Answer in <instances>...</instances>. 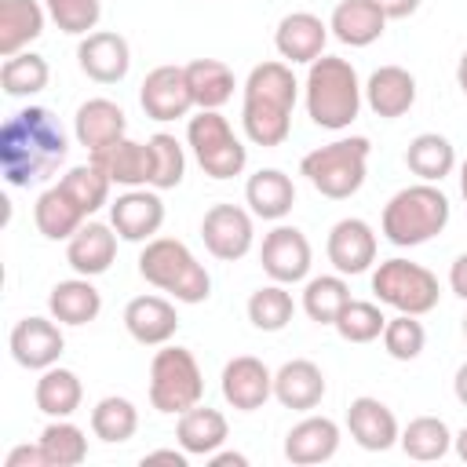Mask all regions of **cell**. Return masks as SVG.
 Here are the masks:
<instances>
[{
    "instance_id": "cell-1",
    "label": "cell",
    "mask_w": 467,
    "mask_h": 467,
    "mask_svg": "<svg viewBox=\"0 0 467 467\" xmlns=\"http://www.w3.org/2000/svg\"><path fill=\"white\" fill-rule=\"evenodd\" d=\"M69 139L47 106H26L0 128V171L7 186H33L58 171Z\"/></svg>"
},
{
    "instance_id": "cell-2",
    "label": "cell",
    "mask_w": 467,
    "mask_h": 467,
    "mask_svg": "<svg viewBox=\"0 0 467 467\" xmlns=\"http://www.w3.org/2000/svg\"><path fill=\"white\" fill-rule=\"evenodd\" d=\"M299 99V84L285 58H270L252 66L244 80L241 128L255 146H281L292 131V109Z\"/></svg>"
},
{
    "instance_id": "cell-3",
    "label": "cell",
    "mask_w": 467,
    "mask_h": 467,
    "mask_svg": "<svg viewBox=\"0 0 467 467\" xmlns=\"http://www.w3.org/2000/svg\"><path fill=\"white\" fill-rule=\"evenodd\" d=\"M306 113L317 128H328V131H343L358 120L361 113V99H365V88L358 80V69L347 62V58H336V55H321L310 62L306 69Z\"/></svg>"
},
{
    "instance_id": "cell-4",
    "label": "cell",
    "mask_w": 467,
    "mask_h": 467,
    "mask_svg": "<svg viewBox=\"0 0 467 467\" xmlns=\"http://www.w3.org/2000/svg\"><path fill=\"white\" fill-rule=\"evenodd\" d=\"M449 215H452V204L438 190V182H412L383 204L379 226L390 244L416 248V244H427L431 237H438L449 226Z\"/></svg>"
},
{
    "instance_id": "cell-5",
    "label": "cell",
    "mask_w": 467,
    "mask_h": 467,
    "mask_svg": "<svg viewBox=\"0 0 467 467\" xmlns=\"http://www.w3.org/2000/svg\"><path fill=\"white\" fill-rule=\"evenodd\" d=\"M139 274L146 285L175 296L179 303H204L212 296V277L197 255L179 237H153L139 252Z\"/></svg>"
},
{
    "instance_id": "cell-6",
    "label": "cell",
    "mask_w": 467,
    "mask_h": 467,
    "mask_svg": "<svg viewBox=\"0 0 467 467\" xmlns=\"http://www.w3.org/2000/svg\"><path fill=\"white\" fill-rule=\"evenodd\" d=\"M368 153L372 142L365 135H350V139H336L328 146L310 150L299 161V175H306V182L328 197V201H347L365 186L368 175Z\"/></svg>"
},
{
    "instance_id": "cell-7",
    "label": "cell",
    "mask_w": 467,
    "mask_h": 467,
    "mask_svg": "<svg viewBox=\"0 0 467 467\" xmlns=\"http://www.w3.org/2000/svg\"><path fill=\"white\" fill-rule=\"evenodd\" d=\"M204 398V376L186 347H161L150 361V405L164 416H179Z\"/></svg>"
},
{
    "instance_id": "cell-8",
    "label": "cell",
    "mask_w": 467,
    "mask_h": 467,
    "mask_svg": "<svg viewBox=\"0 0 467 467\" xmlns=\"http://www.w3.org/2000/svg\"><path fill=\"white\" fill-rule=\"evenodd\" d=\"M186 142H190V150H193V157L208 179H234L248 164L244 142L234 135L230 120L219 109H201L197 117H190Z\"/></svg>"
},
{
    "instance_id": "cell-9",
    "label": "cell",
    "mask_w": 467,
    "mask_h": 467,
    "mask_svg": "<svg viewBox=\"0 0 467 467\" xmlns=\"http://www.w3.org/2000/svg\"><path fill=\"white\" fill-rule=\"evenodd\" d=\"M372 292L379 303L394 306L398 314H431L441 299V288H438V277L412 263V259H383L372 274Z\"/></svg>"
},
{
    "instance_id": "cell-10",
    "label": "cell",
    "mask_w": 467,
    "mask_h": 467,
    "mask_svg": "<svg viewBox=\"0 0 467 467\" xmlns=\"http://www.w3.org/2000/svg\"><path fill=\"white\" fill-rule=\"evenodd\" d=\"M201 241L223 263L244 259L252 252V244H255L252 212H244L237 204H212L204 212V219H201Z\"/></svg>"
},
{
    "instance_id": "cell-11",
    "label": "cell",
    "mask_w": 467,
    "mask_h": 467,
    "mask_svg": "<svg viewBox=\"0 0 467 467\" xmlns=\"http://www.w3.org/2000/svg\"><path fill=\"white\" fill-rule=\"evenodd\" d=\"M310 259H314V252H310V241H306V234H303L299 226L281 223V226H274V230L263 237L259 263H263L266 277L277 281V285L306 281Z\"/></svg>"
},
{
    "instance_id": "cell-12",
    "label": "cell",
    "mask_w": 467,
    "mask_h": 467,
    "mask_svg": "<svg viewBox=\"0 0 467 467\" xmlns=\"http://www.w3.org/2000/svg\"><path fill=\"white\" fill-rule=\"evenodd\" d=\"M109 226L117 230L120 241L146 244V241H153L157 230L164 226V201L157 197V190H146V186L124 190V193L109 204Z\"/></svg>"
},
{
    "instance_id": "cell-13",
    "label": "cell",
    "mask_w": 467,
    "mask_h": 467,
    "mask_svg": "<svg viewBox=\"0 0 467 467\" xmlns=\"http://www.w3.org/2000/svg\"><path fill=\"white\" fill-rule=\"evenodd\" d=\"M11 358L22 365V368H33V372H44L51 365H58L62 350H66V336L58 328L55 317H22L15 328H11Z\"/></svg>"
},
{
    "instance_id": "cell-14",
    "label": "cell",
    "mask_w": 467,
    "mask_h": 467,
    "mask_svg": "<svg viewBox=\"0 0 467 467\" xmlns=\"http://www.w3.org/2000/svg\"><path fill=\"white\" fill-rule=\"evenodd\" d=\"M219 387H223V398L230 409L237 412H255L266 405V398H274V372L252 358V354H237L223 365V376H219Z\"/></svg>"
},
{
    "instance_id": "cell-15",
    "label": "cell",
    "mask_w": 467,
    "mask_h": 467,
    "mask_svg": "<svg viewBox=\"0 0 467 467\" xmlns=\"http://www.w3.org/2000/svg\"><path fill=\"white\" fill-rule=\"evenodd\" d=\"M139 102L150 120H179L193 109V95L186 84V66H157L146 73L139 88Z\"/></svg>"
},
{
    "instance_id": "cell-16",
    "label": "cell",
    "mask_w": 467,
    "mask_h": 467,
    "mask_svg": "<svg viewBox=\"0 0 467 467\" xmlns=\"http://www.w3.org/2000/svg\"><path fill=\"white\" fill-rule=\"evenodd\" d=\"M325 255L336 266V274H343V277L365 274L376 263V230L365 219H354V215L350 219H339L328 230Z\"/></svg>"
},
{
    "instance_id": "cell-17",
    "label": "cell",
    "mask_w": 467,
    "mask_h": 467,
    "mask_svg": "<svg viewBox=\"0 0 467 467\" xmlns=\"http://www.w3.org/2000/svg\"><path fill=\"white\" fill-rule=\"evenodd\" d=\"M77 62H80V73L91 77L95 84H117L131 69V47L120 33L95 29L77 44Z\"/></svg>"
},
{
    "instance_id": "cell-18",
    "label": "cell",
    "mask_w": 467,
    "mask_h": 467,
    "mask_svg": "<svg viewBox=\"0 0 467 467\" xmlns=\"http://www.w3.org/2000/svg\"><path fill=\"white\" fill-rule=\"evenodd\" d=\"M91 164L113 182V186H124V190H135V186H150L153 179V153H150V142H135V139H117L102 150L91 153Z\"/></svg>"
},
{
    "instance_id": "cell-19",
    "label": "cell",
    "mask_w": 467,
    "mask_h": 467,
    "mask_svg": "<svg viewBox=\"0 0 467 467\" xmlns=\"http://www.w3.org/2000/svg\"><path fill=\"white\" fill-rule=\"evenodd\" d=\"M325 40H328V22H321L310 11H292L274 29V47L288 66H296V62L310 66L314 58H321Z\"/></svg>"
},
{
    "instance_id": "cell-20",
    "label": "cell",
    "mask_w": 467,
    "mask_h": 467,
    "mask_svg": "<svg viewBox=\"0 0 467 467\" xmlns=\"http://www.w3.org/2000/svg\"><path fill=\"white\" fill-rule=\"evenodd\" d=\"M347 431L368 452H387L401 438L398 416L379 398H368V394H361V398L350 401V409H347Z\"/></svg>"
},
{
    "instance_id": "cell-21",
    "label": "cell",
    "mask_w": 467,
    "mask_h": 467,
    "mask_svg": "<svg viewBox=\"0 0 467 467\" xmlns=\"http://www.w3.org/2000/svg\"><path fill=\"white\" fill-rule=\"evenodd\" d=\"M117 259V230L109 223H84L69 241H66V263L80 277H99L113 266Z\"/></svg>"
},
{
    "instance_id": "cell-22",
    "label": "cell",
    "mask_w": 467,
    "mask_h": 467,
    "mask_svg": "<svg viewBox=\"0 0 467 467\" xmlns=\"http://www.w3.org/2000/svg\"><path fill=\"white\" fill-rule=\"evenodd\" d=\"M124 328L142 347H164L179 332V314L164 296H135L124 306Z\"/></svg>"
},
{
    "instance_id": "cell-23",
    "label": "cell",
    "mask_w": 467,
    "mask_h": 467,
    "mask_svg": "<svg viewBox=\"0 0 467 467\" xmlns=\"http://www.w3.org/2000/svg\"><path fill=\"white\" fill-rule=\"evenodd\" d=\"M339 449V423L328 416H303L288 434H285V460L296 467L325 463Z\"/></svg>"
},
{
    "instance_id": "cell-24",
    "label": "cell",
    "mask_w": 467,
    "mask_h": 467,
    "mask_svg": "<svg viewBox=\"0 0 467 467\" xmlns=\"http://www.w3.org/2000/svg\"><path fill=\"white\" fill-rule=\"evenodd\" d=\"M73 135L88 153H95V150L128 135V117L113 99H88V102L77 106Z\"/></svg>"
},
{
    "instance_id": "cell-25",
    "label": "cell",
    "mask_w": 467,
    "mask_h": 467,
    "mask_svg": "<svg viewBox=\"0 0 467 467\" xmlns=\"http://www.w3.org/2000/svg\"><path fill=\"white\" fill-rule=\"evenodd\" d=\"M274 398L285 409L310 412L325 398V372L310 358H292L274 372Z\"/></svg>"
},
{
    "instance_id": "cell-26",
    "label": "cell",
    "mask_w": 467,
    "mask_h": 467,
    "mask_svg": "<svg viewBox=\"0 0 467 467\" xmlns=\"http://www.w3.org/2000/svg\"><path fill=\"white\" fill-rule=\"evenodd\" d=\"M365 102L376 117L394 120L405 117L416 102V77L401 66H379L368 80H365Z\"/></svg>"
},
{
    "instance_id": "cell-27",
    "label": "cell",
    "mask_w": 467,
    "mask_h": 467,
    "mask_svg": "<svg viewBox=\"0 0 467 467\" xmlns=\"http://www.w3.org/2000/svg\"><path fill=\"white\" fill-rule=\"evenodd\" d=\"M328 29L339 44L347 47H368L383 36L387 29V15L372 4V0H339L332 7V18H328Z\"/></svg>"
},
{
    "instance_id": "cell-28",
    "label": "cell",
    "mask_w": 467,
    "mask_h": 467,
    "mask_svg": "<svg viewBox=\"0 0 467 467\" xmlns=\"http://www.w3.org/2000/svg\"><path fill=\"white\" fill-rule=\"evenodd\" d=\"M244 201H248V212L255 219L281 223L296 204V182L281 168H259L244 182Z\"/></svg>"
},
{
    "instance_id": "cell-29",
    "label": "cell",
    "mask_w": 467,
    "mask_h": 467,
    "mask_svg": "<svg viewBox=\"0 0 467 467\" xmlns=\"http://www.w3.org/2000/svg\"><path fill=\"white\" fill-rule=\"evenodd\" d=\"M47 7L36 0H0V58L29 51V44L44 33Z\"/></svg>"
},
{
    "instance_id": "cell-30",
    "label": "cell",
    "mask_w": 467,
    "mask_h": 467,
    "mask_svg": "<svg viewBox=\"0 0 467 467\" xmlns=\"http://www.w3.org/2000/svg\"><path fill=\"white\" fill-rule=\"evenodd\" d=\"M230 434V423L219 409H208V405H193L186 412H179V423H175V441L190 452V456H212L215 449H223Z\"/></svg>"
},
{
    "instance_id": "cell-31",
    "label": "cell",
    "mask_w": 467,
    "mask_h": 467,
    "mask_svg": "<svg viewBox=\"0 0 467 467\" xmlns=\"http://www.w3.org/2000/svg\"><path fill=\"white\" fill-rule=\"evenodd\" d=\"M33 223H36V230H40L47 241H69V237L88 223V215H84L80 204L55 182V186H47V190L36 197V204H33Z\"/></svg>"
},
{
    "instance_id": "cell-32",
    "label": "cell",
    "mask_w": 467,
    "mask_h": 467,
    "mask_svg": "<svg viewBox=\"0 0 467 467\" xmlns=\"http://www.w3.org/2000/svg\"><path fill=\"white\" fill-rule=\"evenodd\" d=\"M47 310L58 325H88L99 317L102 310V292L91 285V277H69V281H58L47 296Z\"/></svg>"
},
{
    "instance_id": "cell-33",
    "label": "cell",
    "mask_w": 467,
    "mask_h": 467,
    "mask_svg": "<svg viewBox=\"0 0 467 467\" xmlns=\"http://www.w3.org/2000/svg\"><path fill=\"white\" fill-rule=\"evenodd\" d=\"M33 401H36V409H40L44 416H51V420H69V416L80 409V401H84V383H80V376H77L73 368L51 365V368L40 372L36 390H33Z\"/></svg>"
},
{
    "instance_id": "cell-34",
    "label": "cell",
    "mask_w": 467,
    "mask_h": 467,
    "mask_svg": "<svg viewBox=\"0 0 467 467\" xmlns=\"http://www.w3.org/2000/svg\"><path fill=\"white\" fill-rule=\"evenodd\" d=\"M186 84L197 109H223L234 99V69L223 58H193L186 62Z\"/></svg>"
},
{
    "instance_id": "cell-35",
    "label": "cell",
    "mask_w": 467,
    "mask_h": 467,
    "mask_svg": "<svg viewBox=\"0 0 467 467\" xmlns=\"http://www.w3.org/2000/svg\"><path fill=\"white\" fill-rule=\"evenodd\" d=\"M405 164L412 175H420V182H441L445 175H452L456 168V150L445 135L438 131H423L409 142L405 150Z\"/></svg>"
},
{
    "instance_id": "cell-36",
    "label": "cell",
    "mask_w": 467,
    "mask_h": 467,
    "mask_svg": "<svg viewBox=\"0 0 467 467\" xmlns=\"http://www.w3.org/2000/svg\"><path fill=\"white\" fill-rule=\"evenodd\" d=\"M398 445L405 449L409 460L431 463V460H441V456L452 449V431H449V423L438 420V416H416V420H409V427L401 431Z\"/></svg>"
},
{
    "instance_id": "cell-37",
    "label": "cell",
    "mask_w": 467,
    "mask_h": 467,
    "mask_svg": "<svg viewBox=\"0 0 467 467\" xmlns=\"http://www.w3.org/2000/svg\"><path fill=\"white\" fill-rule=\"evenodd\" d=\"M47 80H51V66L36 51H18V55L4 58V66H0V88L11 99L36 95V91L47 88Z\"/></svg>"
},
{
    "instance_id": "cell-38",
    "label": "cell",
    "mask_w": 467,
    "mask_h": 467,
    "mask_svg": "<svg viewBox=\"0 0 467 467\" xmlns=\"http://www.w3.org/2000/svg\"><path fill=\"white\" fill-rule=\"evenodd\" d=\"M135 431H139V409L128 398L109 394L91 409V434L106 445H120L135 438Z\"/></svg>"
},
{
    "instance_id": "cell-39",
    "label": "cell",
    "mask_w": 467,
    "mask_h": 467,
    "mask_svg": "<svg viewBox=\"0 0 467 467\" xmlns=\"http://www.w3.org/2000/svg\"><path fill=\"white\" fill-rule=\"evenodd\" d=\"M350 303V288L343 281V274H321V277H310L306 288H303V310L310 321L317 325H336L339 310Z\"/></svg>"
},
{
    "instance_id": "cell-40",
    "label": "cell",
    "mask_w": 467,
    "mask_h": 467,
    "mask_svg": "<svg viewBox=\"0 0 467 467\" xmlns=\"http://www.w3.org/2000/svg\"><path fill=\"white\" fill-rule=\"evenodd\" d=\"M40 449L47 456V467H77L88 460V438L77 423L69 420H51L44 431H40Z\"/></svg>"
},
{
    "instance_id": "cell-41",
    "label": "cell",
    "mask_w": 467,
    "mask_h": 467,
    "mask_svg": "<svg viewBox=\"0 0 467 467\" xmlns=\"http://www.w3.org/2000/svg\"><path fill=\"white\" fill-rule=\"evenodd\" d=\"M296 314V303H292V292L285 285H263L248 296V321L259 328V332H281Z\"/></svg>"
},
{
    "instance_id": "cell-42",
    "label": "cell",
    "mask_w": 467,
    "mask_h": 467,
    "mask_svg": "<svg viewBox=\"0 0 467 467\" xmlns=\"http://www.w3.org/2000/svg\"><path fill=\"white\" fill-rule=\"evenodd\" d=\"M58 186H62V190L80 204V212H84V215H95V212L109 201V186H113V182H109V179H106V175L88 161V164L69 168V171L58 179Z\"/></svg>"
},
{
    "instance_id": "cell-43",
    "label": "cell",
    "mask_w": 467,
    "mask_h": 467,
    "mask_svg": "<svg viewBox=\"0 0 467 467\" xmlns=\"http://www.w3.org/2000/svg\"><path fill=\"white\" fill-rule=\"evenodd\" d=\"M146 142H150V153H153V179H150V186L153 190H175L182 182V175H186V150H182V142L175 135H168V131H157Z\"/></svg>"
},
{
    "instance_id": "cell-44",
    "label": "cell",
    "mask_w": 467,
    "mask_h": 467,
    "mask_svg": "<svg viewBox=\"0 0 467 467\" xmlns=\"http://www.w3.org/2000/svg\"><path fill=\"white\" fill-rule=\"evenodd\" d=\"M383 325H387V317H383V310H379L376 303H368V299H350V303L339 310V317H336L332 328H336L347 343H372V339L383 336Z\"/></svg>"
},
{
    "instance_id": "cell-45",
    "label": "cell",
    "mask_w": 467,
    "mask_h": 467,
    "mask_svg": "<svg viewBox=\"0 0 467 467\" xmlns=\"http://www.w3.org/2000/svg\"><path fill=\"white\" fill-rule=\"evenodd\" d=\"M427 347V328L416 314H398V317H387L383 325V350L394 358V361H416Z\"/></svg>"
},
{
    "instance_id": "cell-46",
    "label": "cell",
    "mask_w": 467,
    "mask_h": 467,
    "mask_svg": "<svg viewBox=\"0 0 467 467\" xmlns=\"http://www.w3.org/2000/svg\"><path fill=\"white\" fill-rule=\"evenodd\" d=\"M44 7H47V18L69 36L95 33L102 18V0H44Z\"/></svg>"
},
{
    "instance_id": "cell-47",
    "label": "cell",
    "mask_w": 467,
    "mask_h": 467,
    "mask_svg": "<svg viewBox=\"0 0 467 467\" xmlns=\"http://www.w3.org/2000/svg\"><path fill=\"white\" fill-rule=\"evenodd\" d=\"M4 467H47V456H44L40 441L36 445H15L4 460Z\"/></svg>"
},
{
    "instance_id": "cell-48",
    "label": "cell",
    "mask_w": 467,
    "mask_h": 467,
    "mask_svg": "<svg viewBox=\"0 0 467 467\" xmlns=\"http://www.w3.org/2000/svg\"><path fill=\"white\" fill-rule=\"evenodd\" d=\"M449 288L467 303V252L452 259V266H449Z\"/></svg>"
},
{
    "instance_id": "cell-49",
    "label": "cell",
    "mask_w": 467,
    "mask_h": 467,
    "mask_svg": "<svg viewBox=\"0 0 467 467\" xmlns=\"http://www.w3.org/2000/svg\"><path fill=\"white\" fill-rule=\"evenodd\" d=\"M387 18H409L420 11V0H372Z\"/></svg>"
},
{
    "instance_id": "cell-50",
    "label": "cell",
    "mask_w": 467,
    "mask_h": 467,
    "mask_svg": "<svg viewBox=\"0 0 467 467\" xmlns=\"http://www.w3.org/2000/svg\"><path fill=\"white\" fill-rule=\"evenodd\" d=\"M186 449L179 445V449H153V452H146L142 456V463H175V467H186Z\"/></svg>"
},
{
    "instance_id": "cell-51",
    "label": "cell",
    "mask_w": 467,
    "mask_h": 467,
    "mask_svg": "<svg viewBox=\"0 0 467 467\" xmlns=\"http://www.w3.org/2000/svg\"><path fill=\"white\" fill-rule=\"evenodd\" d=\"M208 460H212V467H248V456L244 452H219L215 449Z\"/></svg>"
},
{
    "instance_id": "cell-52",
    "label": "cell",
    "mask_w": 467,
    "mask_h": 467,
    "mask_svg": "<svg viewBox=\"0 0 467 467\" xmlns=\"http://www.w3.org/2000/svg\"><path fill=\"white\" fill-rule=\"evenodd\" d=\"M452 394H456V401L460 405H467V361L456 368V376H452Z\"/></svg>"
},
{
    "instance_id": "cell-53",
    "label": "cell",
    "mask_w": 467,
    "mask_h": 467,
    "mask_svg": "<svg viewBox=\"0 0 467 467\" xmlns=\"http://www.w3.org/2000/svg\"><path fill=\"white\" fill-rule=\"evenodd\" d=\"M456 84H460V91L467 95V51H463L460 62H456Z\"/></svg>"
},
{
    "instance_id": "cell-54",
    "label": "cell",
    "mask_w": 467,
    "mask_h": 467,
    "mask_svg": "<svg viewBox=\"0 0 467 467\" xmlns=\"http://www.w3.org/2000/svg\"><path fill=\"white\" fill-rule=\"evenodd\" d=\"M452 449H456V456H460V460L467 463V427H463V431H460V434L452 438Z\"/></svg>"
},
{
    "instance_id": "cell-55",
    "label": "cell",
    "mask_w": 467,
    "mask_h": 467,
    "mask_svg": "<svg viewBox=\"0 0 467 467\" xmlns=\"http://www.w3.org/2000/svg\"><path fill=\"white\" fill-rule=\"evenodd\" d=\"M460 193H463V201H467V161L460 164Z\"/></svg>"
},
{
    "instance_id": "cell-56",
    "label": "cell",
    "mask_w": 467,
    "mask_h": 467,
    "mask_svg": "<svg viewBox=\"0 0 467 467\" xmlns=\"http://www.w3.org/2000/svg\"><path fill=\"white\" fill-rule=\"evenodd\" d=\"M463 336H467V314H463Z\"/></svg>"
}]
</instances>
